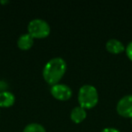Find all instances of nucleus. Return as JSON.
<instances>
[{
    "mask_svg": "<svg viewBox=\"0 0 132 132\" xmlns=\"http://www.w3.org/2000/svg\"><path fill=\"white\" fill-rule=\"evenodd\" d=\"M27 31L34 39H44L49 36L51 33V26L44 19L35 18L29 22Z\"/></svg>",
    "mask_w": 132,
    "mask_h": 132,
    "instance_id": "3",
    "label": "nucleus"
},
{
    "mask_svg": "<svg viewBox=\"0 0 132 132\" xmlns=\"http://www.w3.org/2000/svg\"><path fill=\"white\" fill-rule=\"evenodd\" d=\"M99 101L98 90L93 85L85 84L81 86L78 92V102L81 108L90 110L97 105Z\"/></svg>",
    "mask_w": 132,
    "mask_h": 132,
    "instance_id": "2",
    "label": "nucleus"
},
{
    "mask_svg": "<svg viewBox=\"0 0 132 132\" xmlns=\"http://www.w3.org/2000/svg\"><path fill=\"white\" fill-rule=\"evenodd\" d=\"M51 94L54 99L61 101H66L71 99L72 90L68 85L57 83L51 87Z\"/></svg>",
    "mask_w": 132,
    "mask_h": 132,
    "instance_id": "5",
    "label": "nucleus"
},
{
    "mask_svg": "<svg viewBox=\"0 0 132 132\" xmlns=\"http://www.w3.org/2000/svg\"><path fill=\"white\" fill-rule=\"evenodd\" d=\"M71 119L76 124L81 123L87 117V112L86 110L81 108V106H77L73 108L71 111Z\"/></svg>",
    "mask_w": 132,
    "mask_h": 132,
    "instance_id": "8",
    "label": "nucleus"
},
{
    "mask_svg": "<svg viewBox=\"0 0 132 132\" xmlns=\"http://www.w3.org/2000/svg\"></svg>",
    "mask_w": 132,
    "mask_h": 132,
    "instance_id": "15",
    "label": "nucleus"
},
{
    "mask_svg": "<svg viewBox=\"0 0 132 132\" xmlns=\"http://www.w3.org/2000/svg\"><path fill=\"white\" fill-rule=\"evenodd\" d=\"M35 39L31 36L28 33L21 35L17 40V46L22 51H27L34 45Z\"/></svg>",
    "mask_w": 132,
    "mask_h": 132,
    "instance_id": "7",
    "label": "nucleus"
},
{
    "mask_svg": "<svg viewBox=\"0 0 132 132\" xmlns=\"http://www.w3.org/2000/svg\"><path fill=\"white\" fill-rule=\"evenodd\" d=\"M67 70V63L61 57H55L45 63L43 70L44 81L51 86L59 83Z\"/></svg>",
    "mask_w": 132,
    "mask_h": 132,
    "instance_id": "1",
    "label": "nucleus"
},
{
    "mask_svg": "<svg viewBox=\"0 0 132 132\" xmlns=\"http://www.w3.org/2000/svg\"><path fill=\"white\" fill-rule=\"evenodd\" d=\"M15 98L12 92L6 90L0 92V108H9L15 104Z\"/></svg>",
    "mask_w": 132,
    "mask_h": 132,
    "instance_id": "9",
    "label": "nucleus"
},
{
    "mask_svg": "<svg viewBox=\"0 0 132 132\" xmlns=\"http://www.w3.org/2000/svg\"><path fill=\"white\" fill-rule=\"evenodd\" d=\"M23 132H46L45 128L39 123H30L24 127Z\"/></svg>",
    "mask_w": 132,
    "mask_h": 132,
    "instance_id": "10",
    "label": "nucleus"
},
{
    "mask_svg": "<svg viewBox=\"0 0 132 132\" xmlns=\"http://www.w3.org/2000/svg\"><path fill=\"white\" fill-rule=\"evenodd\" d=\"M106 50L113 54H119L125 51V46L119 40L110 39L106 43Z\"/></svg>",
    "mask_w": 132,
    "mask_h": 132,
    "instance_id": "6",
    "label": "nucleus"
},
{
    "mask_svg": "<svg viewBox=\"0 0 132 132\" xmlns=\"http://www.w3.org/2000/svg\"><path fill=\"white\" fill-rule=\"evenodd\" d=\"M117 112L126 119H132V94L122 97L117 103Z\"/></svg>",
    "mask_w": 132,
    "mask_h": 132,
    "instance_id": "4",
    "label": "nucleus"
},
{
    "mask_svg": "<svg viewBox=\"0 0 132 132\" xmlns=\"http://www.w3.org/2000/svg\"><path fill=\"white\" fill-rule=\"evenodd\" d=\"M8 1H0V4H7Z\"/></svg>",
    "mask_w": 132,
    "mask_h": 132,
    "instance_id": "14",
    "label": "nucleus"
},
{
    "mask_svg": "<svg viewBox=\"0 0 132 132\" xmlns=\"http://www.w3.org/2000/svg\"><path fill=\"white\" fill-rule=\"evenodd\" d=\"M6 87H7V84L4 81H0V92H6Z\"/></svg>",
    "mask_w": 132,
    "mask_h": 132,
    "instance_id": "13",
    "label": "nucleus"
},
{
    "mask_svg": "<svg viewBox=\"0 0 132 132\" xmlns=\"http://www.w3.org/2000/svg\"><path fill=\"white\" fill-rule=\"evenodd\" d=\"M101 132H120L118 128H105Z\"/></svg>",
    "mask_w": 132,
    "mask_h": 132,
    "instance_id": "12",
    "label": "nucleus"
},
{
    "mask_svg": "<svg viewBox=\"0 0 132 132\" xmlns=\"http://www.w3.org/2000/svg\"><path fill=\"white\" fill-rule=\"evenodd\" d=\"M125 52L128 56V58L132 62V41L128 44V45L125 47Z\"/></svg>",
    "mask_w": 132,
    "mask_h": 132,
    "instance_id": "11",
    "label": "nucleus"
}]
</instances>
